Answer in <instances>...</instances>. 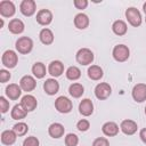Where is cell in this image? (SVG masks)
Instances as JSON below:
<instances>
[{
  "mask_svg": "<svg viewBox=\"0 0 146 146\" xmlns=\"http://www.w3.org/2000/svg\"><path fill=\"white\" fill-rule=\"evenodd\" d=\"M94 60V54L88 48H82L76 52V62L81 65H89Z\"/></svg>",
  "mask_w": 146,
  "mask_h": 146,
  "instance_id": "cell-1",
  "label": "cell"
},
{
  "mask_svg": "<svg viewBox=\"0 0 146 146\" xmlns=\"http://www.w3.org/2000/svg\"><path fill=\"white\" fill-rule=\"evenodd\" d=\"M33 48V41L32 39L27 36H21L16 41V49L21 54H29Z\"/></svg>",
  "mask_w": 146,
  "mask_h": 146,
  "instance_id": "cell-2",
  "label": "cell"
},
{
  "mask_svg": "<svg viewBox=\"0 0 146 146\" xmlns=\"http://www.w3.org/2000/svg\"><path fill=\"white\" fill-rule=\"evenodd\" d=\"M125 17L132 26H139L141 24V15L138 9L130 7L125 10Z\"/></svg>",
  "mask_w": 146,
  "mask_h": 146,
  "instance_id": "cell-3",
  "label": "cell"
},
{
  "mask_svg": "<svg viewBox=\"0 0 146 146\" xmlns=\"http://www.w3.org/2000/svg\"><path fill=\"white\" fill-rule=\"evenodd\" d=\"M129 48L124 44H117L113 49V57L116 62H124L129 58Z\"/></svg>",
  "mask_w": 146,
  "mask_h": 146,
  "instance_id": "cell-4",
  "label": "cell"
},
{
  "mask_svg": "<svg viewBox=\"0 0 146 146\" xmlns=\"http://www.w3.org/2000/svg\"><path fill=\"white\" fill-rule=\"evenodd\" d=\"M55 107L60 113H68L72 110V102L65 96H59L55 100Z\"/></svg>",
  "mask_w": 146,
  "mask_h": 146,
  "instance_id": "cell-5",
  "label": "cell"
},
{
  "mask_svg": "<svg viewBox=\"0 0 146 146\" xmlns=\"http://www.w3.org/2000/svg\"><path fill=\"white\" fill-rule=\"evenodd\" d=\"M2 64L6 66V67H9V68H13L16 66L17 62H18V57L16 55V52L14 50H6L2 55Z\"/></svg>",
  "mask_w": 146,
  "mask_h": 146,
  "instance_id": "cell-6",
  "label": "cell"
},
{
  "mask_svg": "<svg viewBox=\"0 0 146 146\" xmlns=\"http://www.w3.org/2000/svg\"><path fill=\"white\" fill-rule=\"evenodd\" d=\"M111 92H112V88L106 82H102V83L97 84L96 88H95V95H96V97L98 99H102V100L103 99H106L111 95Z\"/></svg>",
  "mask_w": 146,
  "mask_h": 146,
  "instance_id": "cell-7",
  "label": "cell"
},
{
  "mask_svg": "<svg viewBox=\"0 0 146 146\" xmlns=\"http://www.w3.org/2000/svg\"><path fill=\"white\" fill-rule=\"evenodd\" d=\"M132 98L138 103L146 100V84L144 83L136 84L132 89Z\"/></svg>",
  "mask_w": 146,
  "mask_h": 146,
  "instance_id": "cell-8",
  "label": "cell"
},
{
  "mask_svg": "<svg viewBox=\"0 0 146 146\" xmlns=\"http://www.w3.org/2000/svg\"><path fill=\"white\" fill-rule=\"evenodd\" d=\"M21 105L23 106V108L26 112H31V111L35 110V107L38 105V102H36V99H35L34 96H32V95H25V96H23V98L21 100Z\"/></svg>",
  "mask_w": 146,
  "mask_h": 146,
  "instance_id": "cell-9",
  "label": "cell"
},
{
  "mask_svg": "<svg viewBox=\"0 0 146 146\" xmlns=\"http://www.w3.org/2000/svg\"><path fill=\"white\" fill-rule=\"evenodd\" d=\"M21 13L25 16H32L35 13V2L33 0H23L19 6Z\"/></svg>",
  "mask_w": 146,
  "mask_h": 146,
  "instance_id": "cell-10",
  "label": "cell"
},
{
  "mask_svg": "<svg viewBox=\"0 0 146 146\" xmlns=\"http://www.w3.org/2000/svg\"><path fill=\"white\" fill-rule=\"evenodd\" d=\"M15 5L11 1L3 0L0 2V14L5 17H10L15 14Z\"/></svg>",
  "mask_w": 146,
  "mask_h": 146,
  "instance_id": "cell-11",
  "label": "cell"
},
{
  "mask_svg": "<svg viewBox=\"0 0 146 146\" xmlns=\"http://www.w3.org/2000/svg\"><path fill=\"white\" fill-rule=\"evenodd\" d=\"M52 21V14L48 9H41L36 14V22L40 25H48Z\"/></svg>",
  "mask_w": 146,
  "mask_h": 146,
  "instance_id": "cell-12",
  "label": "cell"
},
{
  "mask_svg": "<svg viewBox=\"0 0 146 146\" xmlns=\"http://www.w3.org/2000/svg\"><path fill=\"white\" fill-rule=\"evenodd\" d=\"M19 86L21 88L24 90V91H32L35 86H36V82H35V79L31 75H24L21 81H19Z\"/></svg>",
  "mask_w": 146,
  "mask_h": 146,
  "instance_id": "cell-13",
  "label": "cell"
},
{
  "mask_svg": "<svg viewBox=\"0 0 146 146\" xmlns=\"http://www.w3.org/2000/svg\"><path fill=\"white\" fill-rule=\"evenodd\" d=\"M43 89L48 95H55L59 90V83L55 79H47L43 83Z\"/></svg>",
  "mask_w": 146,
  "mask_h": 146,
  "instance_id": "cell-14",
  "label": "cell"
},
{
  "mask_svg": "<svg viewBox=\"0 0 146 146\" xmlns=\"http://www.w3.org/2000/svg\"><path fill=\"white\" fill-rule=\"evenodd\" d=\"M79 111H80V113H81L82 115H84V116L91 115L92 112H94V104H92V102H91L90 99H88V98L83 99V100L80 103V105H79Z\"/></svg>",
  "mask_w": 146,
  "mask_h": 146,
  "instance_id": "cell-15",
  "label": "cell"
},
{
  "mask_svg": "<svg viewBox=\"0 0 146 146\" xmlns=\"http://www.w3.org/2000/svg\"><path fill=\"white\" fill-rule=\"evenodd\" d=\"M120 128H121L123 133H125V135H133L137 131L138 127H137V123L135 121H132V120H124V121H122Z\"/></svg>",
  "mask_w": 146,
  "mask_h": 146,
  "instance_id": "cell-16",
  "label": "cell"
},
{
  "mask_svg": "<svg viewBox=\"0 0 146 146\" xmlns=\"http://www.w3.org/2000/svg\"><path fill=\"white\" fill-rule=\"evenodd\" d=\"M48 71L49 73L52 75V76H59L62 75V73L64 72V65L60 60H52L50 64H49V67H48Z\"/></svg>",
  "mask_w": 146,
  "mask_h": 146,
  "instance_id": "cell-17",
  "label": "cell"
},
{
  "mask_svg": "<svg viewBox=\"0 0 146 146\" xmlns=\"http://www.w3.org/2000/svg\"><path fill=\"white\" fill-rule=\"evenodd\" d=\"M21 94H22V88H21V86L16 84V83H11V84L7 86V88H6L7 97H9L13 100L17 99L21 96Z\"/></svg>",
  "mask_w": 146,
  "mask_h": 146,
  "instance_id": "cell-18",
  "label": "cell"
},
{
  "mask_svg": "<svg viewBox=\"0 0 146 146\" xmlns=\"http://www.w3.org/2000/svg\"><path fill=\"white\" fill-rule=\"evenodd\" d=\"M102 130H103V133H104V135H106V136H108V137H112V136L117 135V132H119V127H117V124H116L115 122H111V121H110V122H106V123L103 124Z\"/></svg>",
  "mask_w": 146,
  "mask_h": 146,
  "instance_id": "cell-19",
  "label": "cell"
},
{
  "mask_svg": "<svg viewBox=\"0 0 146 146\" xmlns=\"http://www.w3.org/2000/svg\"><path fill=\"white\" fill-rule=\"evenodd\" d=\"M8 29L11 33L14 34H19L24 31V23L21 21V19H17V18H14L9 22L8 24Z\"/></svg>",
  "mask_w": 146,
  "mask_h": 146,
  "instance_id": "cell-20",
  "label": "cell"
},
{
  "mask_svg": "<svg viewBox=\"0 0 146 146\" xmlns=\"http://www.w3.org/2000/svg\"><path fill=\"white\" fill-rule=\"evenodd\" d=\"M64 131H65V129H64V127L60 123H52L48 128V132H49V135L52 138H59V137H62L64 135Z\"/></svg>",
  "mask_w": 146,
  "mask_h": 146,
  "instance_id": "cell-21",
  "label": "cell"
},
{
  "mask_svg": "<svg viewBox=\"0 0 146 146\" xmlns=\"http://www.w3.org/2000/svg\"><path fill=\"white\" fill-rule=\"evenodd\" d=\"M74 25L80 29V30H83L86 27H88L89 25V18L86 14L83 13H80L78 15H75V18H74Z\"/></svg>",
  "mask_w": 146,
  "mask_h": 146,
  "instance_id": "cell-22",
  "label": "cell"
},
{
  "mask_svg": "<svg viewBox=\"0 0 146 146\" xmlns=\"http://www.w3.org/2000/svg\"><path fill=\"white\" fill-rule=\"evenodd\" d=\"M16 137L17 135L14 130H5L1 133V141L5 145H13L16 141Z\"/></svg>",
  "mask_w": 146,
  "mask_h": 146,
  "instance_id": "cell-23",
  "label": "cell"
},
{
  "mask_svg": "<svg viewBox=\"0 0 146 146\" xmlns=\"http://www.w3.org/2000/svg\"><path fill=\"white\" fill-rule=\"evenodd\" d=\"M39 38H40V40H41V42L43 43V44H50V43H52V41H54V34H52V32H51V30H49V29H42L41 31H40V34H39Z\"/></svg>",
  "mask_w": 146,
  "mask_h": 146,
  "instance_id": "cell-24",
  "label": "cell"
},
{
  "mask_svg": "<svg viewBox=\"0 0 146 146\" xmlns=\"http://www.w3.org/2000/svg\"><path fill=\"white\" fill-rule=\"evenodd\" d=\"M112 29H113V32H114L116 35H123V34L127 33V30H128L125 22H123V21H121V19L115 21V22L113 23V25H112Z\"/></svg>",
  "mask_w": 146,
  "mask_h": 146,
  "instance_id": "cell-25",
  "label": "cell"
},
{
  "mask_svg": "<svg viewBox=\"0 0 146 146\" xmlns=\"http://www.w3.org/2000/svg\"><path fill=\"white\" fill-rule=\"evenodd\" d=\"M88 76L91 80H99L100 78H103V70L100 66L98 65H91L88 68Z\"/></svg>",
  "mask_w": 146,
  "mask_h": 146,
  "instance_id": "cell-26",
  "label": "cell"
},
{
  "mask_svg": "<svg viewBox=\"0 0 146 146\" xmlns=\"http://www.w3.org/2000/svg\"><path fill=\"white\" fill-rule=\"evenodd\" d=\"M26 114H27V112L23 108V106L21 104L15 105L11 110V117L15 120H22L26 116Z\"/></svg>",
  "mask_w": 146,
  "mask_h": 146,
  "instance_id": "cell-27",
  "label": "cell"
},
{
  "mask_svg": "<svg viewBox=\"0 0 146 146\" xmlns=\"http://www.w3.org/2000/svg\"><path fill=\"white\" fill-rule=\"evenodd\" d=\"M68 92H70V95H71L72 97L79 98V97H81L82 94L84 92V88H83V86L80 84V83H73V84L70 86Z\"/></svg>",
  "mask_w": 146,
  "mask_h": 146,
  "instance_id": "cell-28",
  "label": "cell"
},
{
  "mask_svg": "<svg viewBox=\"0 0 146 146\" xmlns=\"http://www.w3.org/2000/svg\"><path fill=\"white\" fill-rule=\"evenodd\" d=\"M32 73L34 74V76H35L36 79H41V78H43V76L46 75V66H44L42 63L38 62V63H35V64L33 65V67H32Z\"/></svg>",
  "mask_w": 146,
  "mask_h": 146,
  "instance_id": "cell-29",
  "label": "cell"
},
{
  "mask_svg": "<svg viewBox=\"0 0 146 146\" xmlns=\"http://www.w3.org/2000/svg\"><path fill=\"white\" fill-rule=\"evenodd\" d=\"M80 76H81V71L76 66H70L66 70V78L68 80L74 81V80H78Z\"/></svg>",
  "mask_w": 146,
  "mask_h": 146,
  "instance_id": "cell-30",
  "label": "cell"
},
{
  "mask_svg": "<svg viewBox=\"0 0 146 146\" xmlns=\"http://www.w3.org/2000/svg\"><path fill=\"white\" fill-rule=\"evenodd\" d=\"M13 130L15 131V133H16L17 136H24V135L27 132L29 127H27V124L24 123V122H18V123H16V124L13 127Z\"/></svg>",
  "mask_w": 146,
  "mask_h": 146,
  "instance_id": "cell-31",
  "label": "cell"
},
{
  "mask_svg": "<svg viewBox=\"0 0 146 146\" xmlns=\"http://www.w3.org/2000/svg\"><path fill=\"white\" fill-rule=\"evenodd\" d=\"M79 143V138L75 133H68L65 137V144L66 146H76Z\"/></svg>",
  "mask_w": 146,
  "mask_h": 146,
  "instance_id": "cell-32",
  "label": "cell"
},
{
  "mask_svg": "<svg viewBox=\"0 0 146 146\" xmlns=\"http://www.w3.org/2000/svg\"><path fill=\"white\" fill-rule=\"evenodd\" d=\"M23 146H39V140H38V138L34 137V136L27 137V138L24 140Z\"/></svg>",
  "mask_w": 146,
  "mask_h": 146,
  "instance_id": "cell-33",
  "label": "cell"
},
{
  "mask_svg": "<svg viewBox=\"0 0 146 146\" xmlns=\"http://www.w3.org/2000/svg\"><path fill=\"white\" fill-rule=\"evenodd\" d=\"M89 127H90L89 121H88V120H84V119L80 120V121L76 123V128H78L80 131H87V130L89 129Z\"/></svg>",
  "mask_w": 146,
  "mask_h": 146,
  "instance_id": "cell-34",
  "label": "cell"
},
{
  "mask_svg": "<svg viewBox=\"0 0 146 146\" xmlns=\"http://www.w3.org/2000/svg\"><path fill=\"white\" fill-rule=\"evenodd\" d=\"M92 146H110V143L106 138L104 137H99V138H96L92 143Z\"/></svg>",
  "mask_w": 146,
  "mask_h": 146,
  "instance_id": "cell-35",
  "label": "cell"
},
{
  "mask_svg": "<svg viewBox=\"0 0 146 146\" xmlns=\"http://www.w3.org/2000/svg\"><path fill=\"white\" fill-rule=\"evenodd\" d=\"M0 110L2 113H6L9 110V102L5 97H0Z\"/></svg>",
  "mask_w": 146,
  "mask_h": 146,
  "instance_id": "cell-36",
  "label": "cell"
},
{
  "mask_svg": "<svg viewBox=\"0 0 146 146\" xmlns=\"http://www.w3.org/2000/svg\"><path fill=\"white\" fill-rule=\"evenodd\" d=\"M9 79H10V73L6 70H0V81L3 83L7 82Z\"/></svg>",
  "mask_w": 146,
  "mask_h": 146,
  "instance_id": "cell-37",
  "label": "cell"
},
{
  "mask_svg": "<svg viewBox=\"0 0 146 146\" xmlns=\"http://www.w3.org/2000/svg\"><path fill=\"white\" fill-rule=\"evenodd\" d=\"M74 6L78 9H84L88 6V1L87 0H74Z\"/></svg>",
  "mask_w": 146,
  "mask_h": 146,
  "instance_id": "cell-38",
  "label": "cell"
},
{
  "mask_svg": "<svg viewBox=\"0 0 146 146\" xmlns=\"http://www.w3.org/2000/svg\"><path fill=\"white\" fill-rule=\"evenodd\" d=\"M139 137H140V139L146 144V128H144V129H141V130H140Z\"/></svg>",
  "mask_w": 146,
  "mask_h": 146,
  "instance_id": "cell-39",
  "label": "cell"
},
{
  "mask_svg": "<svg viewBox=\"0 0 146 146\" xmlns=\"http://www.w3.org/2000/svg\"><path fill=\"white\" fill-rule=\"evenodd\" d=\"M143 9H144V11H145V14H146V2L144 3V6H143Z\"/></svg>",
  "mask_w": 146,
  "mask_h": 146,
  "instance_id": "cell-40",
  "label": "cell"
},
{
  "mask_svg": "<svg viewBox=\"0 0 146 146\" xmlns=\"http://www.w3.org/2000/svg\"><path fill=\"white\" fill-rule=\"evenodd\" d=\"M2 25H3V21H2V19H1V21H0V27H1V26H2Z\"/></svg>",
  "mask_w": 146,
  "mask_h": 146,
  "instance_id": "cell-41",
  "label": "cell"
},
{
  "mask_svg": "<svg viewBox=\"0 0 146 146\" xmlns=\"http://www.w3.org/2000/svg\"><path fill=\"white\" fill-rule=\"evenodd\" d=\"M145 114H146V107H145Z\"/></svg>",
  "mask_w": 146,
  "mask_h": 146,
  "instance_id": "cell-42",
  "label": "cell"
},
{
  "mask_svg": "<svg viewBox=\"0 0 146 146\" xmlns=\"http://www.w3.org/2000/svg\"><path fill=\"white\" fill-rule=\"evenodd\" d=\"M145 21H146V18H145Z\"/></svg>",
  "mask_w": 146,
  "mask_h": 146,
  "instance_id": "cell-43",
  "label": "cell"
}]
</instances>
